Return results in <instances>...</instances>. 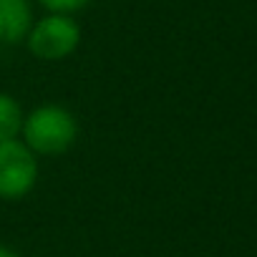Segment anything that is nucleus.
Listing matches in <instances>:
<instances>
[{"instance_id":"obj_6","label":"nucleus","mask_w":257,"mask_h":257,"mask_svg":"<svg viewBox=\"0 0 257 257\" xmlns=\"http://www.w3.org/2000/svg\"><path fill=\"white\" fill-rule=\"evenodd\" d=\"M38 3L46 11H51V13H66V16H71V13L86 8L91 0H38Z\"/></svg>"},{"instance_id":"obj_2","label":"nucleus","mask_w":257,"mask_h":257,"mask_svg":"<svg viewBox=\"0 0 257 257\" xmlns=\"http://www.w3.org/2000/svg\"><path fill=\"white\" fill-rule=\"evenodd\" d=\"M26 38H28V48H31V53L36 58L61 61V58L71 56L78 48L81 28L71 16L51 13V16L41 18L36 26H31Z\"/></svg>"},{"instance_id":"obj_1","label":"nucleus","mask_w":257,"mask_h":257,"mask_svg":"<svg viewBox=\"0 0 257 257\" xmlns=\"http://www.w3.org/2000/svg\"><path fill=\"white\" fill-rule=\"evenodd\" d=\"M23 137L31 152L53 157L73 147L78 137V123L63 106H41L23 121Z\"/></svg>"},{"instance_id":"obj_7","label":"nucleus","mask_w":257,"mask_h":257,"mask_svg":"<svg viewBox=\"0 0 257 257\" xmlns=\"http://www.w3.org/2000/svg\"><path fill=\"white\" fill-rule=\"evenodd\" d=\"M0 257H18L13 249H8V247H3V244H0Z\"/></svg>"},{"instance_id":"obj_5","label":"nucleus","mask_w":257,"mask_h":257,"mask_svg":"<svg viewBox=\"0 0 257 257\" xmlns=\"http://www.w3.org/2000/svg\"><path fill=\"white\" fill-rule=\"evenodd\" d=\"M21 128H23L21 103L8 93H0V142L16 139Z\"/></svg>"},{"instance_id":"obj_3","label":"nucleus","mask_w":257,"mask_h":257,"mask_svg":"<svg viewBox=\"0 0 257 257\" xmlns=\"http://www.w3.org/2000/svg\"><path fill=\"white\" fill-rule=\"evenodd\" d=\"M36 154L16 139L0 142V199H21L36 187Z\"/></svg>"},{"instance_id":"obj_4","label":"nucleus","mask_w":257,"mask_h":257,"mask_svg":"<svg viewBox=\"0 0 257 257\" xmlns=\"http://www.w3.org/2000/svg\"><path fill=\"white\" fill-rule=\"evenodd\" d=\"M33 26L28 0H0V43H21Z\"/></svg>"}]
</instances>
